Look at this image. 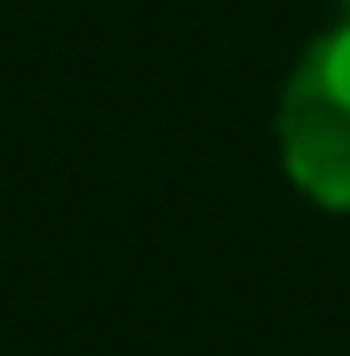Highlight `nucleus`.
<instances>
[{
  "instance_id": "obj_1",
  "label": "nucleus",
  "mask_w": 350,
  "mask_h": 356,
  "mask_svg": "<svg viewBox=\"0 0 350 356\" xmlns=\"http://www.w3.org/2000/svg\"><path fill=\"white\" fill-rule=\"evenodd\" d=\"M276 144L313 207L350 213V19L301 50L276 106Z\"/></svg>"
},
{
  "instance_id": "obj_2",
  "label": "nucleus",
  "mask_w": 350,
  "mask_h": 356,
  "mask_svg": "<svg viewBox=\"0 0 350 356\" xmlns=\"http://www.w3.org/2000/svg\"><path fill=\"white\" fill-rule=\"evenodd\" d=\"M344 6H350V0H344Z\"/></svg>"
}]
</instances>
